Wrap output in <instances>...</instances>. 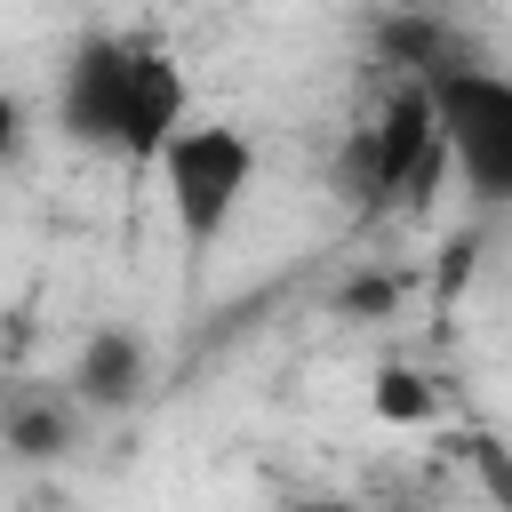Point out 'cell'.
<instances>
[{"instance_id":"cell-1","label":"cell","mask_w":512,"mask_h":512,"mask_svg":"<svg viewBox=\"0 0 512 512\" xmlns=\"http://www.w3.org/2000/svg\"><path fill=\"white\" fill-rule=\"evenodd\" d=\"M56 120H64L72 144L128 160V168H152L168 152V136L192 120L184 112V64L152 40L96 32V40L72 48V64L56 80Z\"/></svg>"},{"instance_id":"cell-2","label":"cell","mask_w":512,"mask_h":512,"mask_svg":"<svg viewBox=\"0 0 512 512\" xmlns=\"http://www.w3.org/2000/svg\"><path fill=\"white\" fill-rule=\"evenodd\" d=\"M448 152H440V128H432V96L424 80H400L384 96V112H368L344 144H336V200L344 208H416L432 200Z\"/></svg>"},{"instance_id":"cell-3","label":"cell","mask_w":512,"mask_h":512,"mask_svg":"<svg viewBox=\"0 0 512 512\" xmlns=\"http://www.w3.org/2000/svg\"><path fill=\"white\" fill-rule=\"evenodd\" d=\"M440 152L472 208H512V72L488 64H440L424 80Z\"/></svg>"},{"instance_id":"cell-4","label":"cell","mask_w":512,"mask_h":512,"mask_svg":"<svg viewBox=\"0 0 512 512\" xmlns=\"http://www.w3.org/2000/svg\"><path fill=\"white\" fill-rule=\"evenodd\" d=\"M152 168H160V192H168V216H176L184 248L208 256L232 232V216H240V200L256 184V144L232 120H184Z\"/></svg>"},{"instance_id":"cell-5","label":"cell","mask_w":512,"mask_h":512,"mask_svg":"<svg viewBox=\"0 0 512 512\" xmlns=\"http://www.w3.org/2000/svg\"><path fill=\"white\" fill-rule=\"evenodd\" d=\"M72 400L88 408V416H120V408H136L144 400V384H152V344L136 336V328H96L80 352H72Z\"/></svg>"},{"instance_id":"cell-6","label":"cell","mask_w":512,"mask_h":512,"mask_svg":"<svg viewBox=\"0 0 512 512\" xmlns=\"http://www.w3.org/2000/svg\"><path fill=\"white\" fill-rule=\"evenodd\" d=\"M80 424H88V408L72 400V384H16V392H0V440L16 456H32V464L64 456L80 440Z\"/></svg>"},{"instance_id":"cell-7","label":"cell","mask_w":512,"mask_h":512,"mask_svg":"<svg viewBox=\"0 0 512 512\" xmlns=\"http://www.w3.org/2000/svg\"><path fill=\"white\" fill-rule=\"evenodd\" d=\"M368 408H376L384 424H432V384H424L416 368H384L376 392H368Z\"/></svg>"},{"instance_id":"cell-8","label":"cell","mask_w":512,"mask_h":512,"mask_svg":"<svg viewBox=\"0 0 512 512\" xmlns=\"http://www.w3.org/2000/svg\"><path fill=\"white\" fill-rule=\"evenodd\" d=\"M392 296H400L392 280H360V288L344 296V312H392Z\"/></svg>"},{"instance_id":"cell-9","label":"cell","mask_w":512,"mask_h":512,"mask_svg":"<svg viewBox=\"0 0 512 512\" xmlns=\"http://www.w3.org/2000/svg\"><path fill=\"white\" fill-rule=\"evenodd\" d=\"M16 144H24V104H16V96H0V160H8Z\"/></svg>"},{"instance_id":"cell-10","label":"cell","mask_w":512,"mask_h":512,"mask_svg":"<svg viewBox=\"0 0 512 512\" xmlns=\"http://www.w3.org/2000/svg\"><path fill=\"white\" fill-rule=\"evenodd\" d=\"M296 512H376V504H344V496H312V504H296Z\"/></svg>"}]
</instances>
